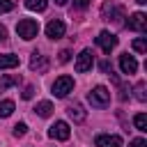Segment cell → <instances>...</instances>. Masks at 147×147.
Masks as SVG:
<instances>
[{
  "instance_id": "obj_13",
  "label": "cell",
  "mask_w": 147,
  "mask_h": 147,
  "mask_svg": "<svg viewBox=\"0 0 147 147\" xmlns=\"http://www.w3.org/2000/svg\"><path fill=\"white\" fill-rule=\"evenodd\" d=\"M14 67H18V55H11V53L0 55V69H14Z\"/></svg>"
},
{
  "instance_id": "obj_1",
  "label": "cell",
  "mask_w": 147,
  "mask_h": 147,
  "mask_svg": "<svg viewBox=\"0 0 147 147\" xmlns=\"http://www.w3.org/2000/svg\"><path fill=\"white\" fill-rule=\"evenodd\" d=\"M16 32H18L21 39L30 41V39H34V37L39 34V23H37L34 18H21L18 25H16Z\"/></svg>"
},
{
  "instance_id": "obj_16",
  "label": "cell",
  "mask_w": 147,
  "mask_h": 147,
  "mask_svg": "<svg viewBox=\"0 0 147 147\" xmlns=\"http://www.w3.org/2000/svg\"><path fill=\"white\" fill-rule=\"evenodd\" d=\"M25 7L32 11H44L48 7V0H25Z\"/></svg>"
},
{
  "instance_id": "obj_26",
  "label": "cell",
  "mask_w": 147,
  "mask_h": 147,
  "mask_svg": "<svg viewBox=\"0 0 147 147\" xmlns=\"http://www.w3.org/2000/svg\"><path fill=\"white\" fill-rule=\"evenodd\" d=\"M32 94H34V87H32V85H28V87L23 90V99H32Z\"/></svg>"
},
{
  "instance_id": "obj_11",
  "label": "cell",
  "mask_w": 147,
  "mask_h": 147,
  "mask_svg": "<svg viewBox=\"0 0 147 147\" xmlns=\"http://www.w3.org/2000/svg\"><path fill=\"white\" fill-rule=\"evenodd\" d=\"M119 69H122L124 74H136V71H138V62H136V57L129 55V53L119 55Z\"/></svg>"
},
{
  "instance_id": "obj_15",
  "label": "cell",
  "mask_w": 147,
  "mask_h": 147,
  "mask_svg": "<svg viewBox=\"0 0 147 147\" xmlns=\"http://www.w3.org/2000/svg\"><path fill=\"white\" fill-rule=\"evenodd\" d=\"M21 80V76L18 74H7V76H0V90H7V87H11V85H16Z\"/></svg>"
},
{
  "instance_id": "obj_25",
  "label": "cell",
  "mask_w": 147,
  "mask_h": 147,
  "mask_svg": "<svg viewBox=\"0 0 147 147\" xmlns=\"http://www.w3.org/2000/svg\"><path fill=\"white\" fill-rule=\"evenodd\" d=\"M99 67H101V71H103V74H110V71H113V67H110V62H108V60H103Z\"/></svg>"
},
{
  "instance_id": "obj_7",
  "label": "cell",
  "mask_w": 147,
  "mask_h": 147,
  "mask_svg": "<svg viewBox=\"0 0 147 147\" xmlns=\"http://www.w3.org/2000/svg\"><path fill=\"white\" fill-rule=\"evenodd\" d=\"M48 136H51V138H55V140H67V138L71 136V129H69V124H67V122H62V119H60V122H55V124L48 129Z\"/></svg>"
},
{
  "instance_id": "obj_20",
  "label": "cell",
  "mask_w": 147,
  "mask_h": 147,
  "mask_svg": "<svg viewBox=\"0 0 147 147\" xmlns=\"http://www.w3.org/2000/svg\"><path fill=\"white\" fill-rule=\"evenodd\" d=\"M133 48H136L138 53H147V41H145V37L136 39V41H133Z\"/></svg>"
},
{
  "instance_id": "obj_4",
  "label": "cell",
  "mask_w": 147,
  "mask_h": 147,
  "mask_svg": "<svg viewBox=\"0 0 147 147\" xmlns=\"http://www.w3.org/2000/svg\"><path fill=\"white\" fill-rule=\"evenodd\" d=\"M92 64H94V53H92L90 48L80 51V55L76 57V71H78V74H85V71L92 69Z\"/></svg>"
},
{
  "instance_id": "obj_19",
  "label": "cell",
  "mask_w": 147,
  "mask_h": 147,
  "mask_svg": "<svg viewBox=\"0 0 147 147\" xmlns=\"http://www.w3.org/2000/svg\"><path fill=\"white\" fill-rule=\"evenodd\" d=\"M136 99L138 101H147V92H145V83L142 80L136 85Z\"/></svg>"
},
{
  "instance_id": "obj_28",
  "label": "cell",
  "mask_w": 147,
  "mask_h": 147,
  "mask_svg": "<svg viewBox=\"0 0 147 147\" xmlns=\"http://www.w3.org/2000/svg\"><path fill=\"white\" fill-rule=\"evenodd\" d=\"M5 37H7V28L0 25V41H5Z\"/></svg>"
},
{
  "instance_id": "obj_9",
  "label": "cell",
  "mask_w": 147,
  "mask_h": 147,
  "mask_svg": "<svg viewBox=\"0 0 147 147\" xmlns=\"http://www.w3.org/2000/svg\"><path fill=\"white\" fill-rule=\"evenodd\" d=\"M46 37H48V39H60V37H64V23H62L60 18H53V21L46 25Z\"/></svg>"
},
{
  "instance_id": "obj_24",
  "label": "cell",
  "mask_w": 147,
  "mask_h": 147,
  "mask_svg": "<svg viewBox=\"0 0 147 147\" xmlns=\"http://www.w3.org/2000/svg\"><path fill=\"white\" fill-rule=\"evenodd\" d=\"M129 147H147V142H145L142 138H136V140H131V142H129Z\"/></svg>"
},
{
  "instance_id": "obj_27",
  "label": "cell",
  "mask_w": 147,
  "mask_h": 147,
  "mask_svg": "<svg viewBox=\"0 0 147 147\" xmlns=\"http://www.w3.org/2000/svg\"><path fill=\"white\" fill-rule=\"evenodd\" d=\"M69 51H60V62H69Z\"/></svg>"
},
{
  "instance_id": "obj_6",
  "label": "cell",
  "mask_w": 147,
  "mask_h": 147,
  "mask_svg": "<svg viewBox=\"0 0 147 147\" xmlns=\"http://www.w3.org/2000/svg\"><path fill=\"white\" fill-rule=\"evenodd\" d=\"M96 44L101 46V51H103V53H110V51L117 46V37H115L113 32L103 30V32H99V37H96Z\"/></svg>"
},
{
  "instance_id": "obj_10",
  "label": "cell",
  "mask_w": 147,
  "mask_h": 147,
  "mask_svg": "<svg viewBox=\"0 0 147 147\" xmlns=\"http://www.w3.org/2000/svg\"><path fill=\"white\" fill-rule=\"evenodd\" d=\"M30 69L37 71V74H44V71L48 69V57H46V55H39V53L34 51L32 57H30Z\"/></svg>"
},
{
  "instance_id": "obj_3",
  "label": "cell",
  "mask_w": 147,
  "mask_h": 147,
  "mask_svg": "<svg viewBox=\"0 0 147 147\" xmlns=\"http://www.w3.org/2000/svg\"><path fill=\"white\" fill-rule=\"evenodd\" d=\"M51 90H53L55 96L62 99V96H67V94L74 90V78H71V76H60V78H55V83H53Z\"/></svg>"
},
{
  "instance_id": "obj_30",
  "label": "cell",
  "mask_w": 147,
  "mask_h": 147,
  "mask_svg": "<svg viewBox=\"0 0 147 147\" xmlns=\"http://www.w3.org/2000/svg\"><path fill=\"white\" fill-rule=\"evenodd\" d=\"M136 2H138V5H145V2H147V0H136Z\"/></svg>"
},
{
  "instance_id": "obj_17",
  "label": "cell",
  "mask_w": 147,
  "mask_h": 147,
  "mask_svg": "<svg viewBox=\"0 0 147 147\" xmlns=\"http://www.w3.org/2000/svg\"><path fill=\"white\" fill-rule=\"evenodd\" d=\"M11 113H14V101H11V99L0 101V117H9Z\"/></svg>"
},
{
  "instance_id": "obj_29",
  "label": "cell",
  "mask_w": 147,
  "mask_h": 147,
  "mask_svg": "<svg viewBox=\"0 0 147 147\" xmlns=\"http://www.w3.org/2000/svg\"><path fill=\"white\" fill-rule=\"evenodd\" d=\"M69 0H55V5H67Z\"/></svg>"
},
{
  "instance_id": "obj_18",
  "label": "cell",
  "mask_w": 147,
  "mask_h": 147,
  "mask_svg": "<svg viewBox=\"0 0 147 147\" xmlns=\"http://www.w3.org/2000/svg\"><path fill=\"white\" fill-rule=\"evenodd\" d=\"M133 124H136L138 131H147V115H145V113H138V115L133 117Z\"/></svg>"
},
{
  "instance_id": "obj_5",
  "label": "cell",
  "mask_w": 147,
  "mask_h": 147,
  "mask_svg": "<svg viewBox=\"0 0 147 147\" xmlns=\"http://www.w3.org/2000/svg\"><path fill=\"white\" fill-rule=\"evenodd\" d=\"M126 28H129V30H136V32H145V30H147V16H145L142 11L131 14L129 21H126Z\"/></svg>"
},
{
  "instance_id": "obj_12",
  "label": "cell",
  "mask_w": 147,
  "mask_h": 147,
  "mask_svg": "<svg viewBox=\"0 0 147 147\" xmlns=\"http://www.w3.org/2000/svg\"><path fill=\"white\" fill-rule=\"evenodd\" d=\"M67 113H69V117H71L74 122H85V117H87L80 103H69V106H67Z\"/></svg>"
},
{
  "instance_id": "obj_22",
  "label": "cell",
  "mask_w": 147,
  "mask_h": 147,
  "mask_svg": "<svg viewBox=\"0 0 147 147\" xmlns=\"http://www.w3.org/2000/svg\"><path fill=\"white\" fill-rule=\"evenodd\" d=\"M14 9V0H0V14H7Z\"/></svg>"
},
{
  "instance_id": "obj_8",
  "label": "cell",
  "mask_w": 147,
  "mask_h": 147,
  "mask_svg": "<svg viewBox=\"0 0 147 147\" xmlns=\"http://www.w3.org/2000/svg\"><path fill=\"white\" fill-rule=\"evenodd\" d=\"M94 147H122V138L119 136L103 133V136H96L94 138Z\"/></svg>"
},
{
  "instance_id": "obj_23",
  "label": "cell",
  "mask_w": 147,
  "mask_h": 147,
  "mask_svg": "<svg viewBox=\"0 0 147 147\" xmlns=\"http://www.w3.org/2000/svg\"><path fill=\"white\" fill-rule=\"evenodd\" d=\"M90 0H74V9H87Z\"/></svg>"
},
{
  "instance_id": "obj_2",
  "label": "cell",
  "mask_w": 147,
  "mask_h": 147,
  "mask_svg": "<svg viewBox=\"0 0 147 147\" xmlns=\"http://www.w3.org/2000/svg\"><path fill=\"white\" fill-rule=\"evenodd\" d=\"M87 101L94 106V108H106L110 103V92L103 87V85H96L90 94H87Z\"/></svg>"
},
{
  "instance_id": "obj_14",
  "label": "cell",
  "mask_w": 147,
  "mask_h": 147,
  "mask_svg": "<svg viewBox=\"0 0 147 147\" xmlns=\"http://www.w3.org/2000/svg\"><path fill=\"white\" fill-rule=\"evenodd\" d=\"M34 113H37L39 117H48V115L53 113V103H51V101H39V103L34 106Z\"/></svg>"
},
{
  "instance_id": "obj_21",
  "label": "cell",
  "mask_w": 147,
  "mask_h": 147,
  "mask_svg": "<svg viewBox=\"0 0 147 147\" xmlns=\"http://www.w3.org/2000/svg\"><path fill=\"white\" fill-rule=\"evenodd\" d=\"M25 133H28V124H25V122H18V124L14 126V136L21 138V136H25Z\"/></svg>"
}]
</instances>
